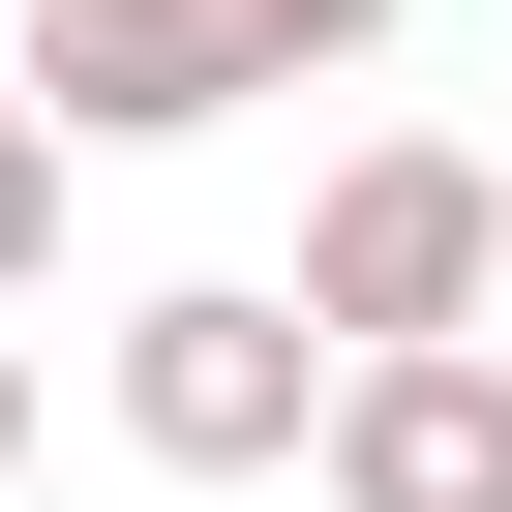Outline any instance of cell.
<instances>
[{
    "label": "cell",
    "instance_id": "obj_1",
    "mask_svg": "<svg viewBox=\"0 0 512 512\" xmlns=\"http://www.w3.org/2000/svg\"><path fill=\"white\" fill-rule=\"evenodd\" d=\"M482 302H512V181H482V151H332L302 332H332V362H422V332H482Z\"/></svg>",
    "mask_w": 512,
    "mask_h": 512
},
{
    "label": "cell",
    "instance_id": "obj_2",
    "mask_svg": "<svg viewBox=\"0 0 512 512\" xmlns=\"http://www.w3.org/2000/svg\"><path fill=\"white\" fill-rule=\"evenodd\" d=\"M121 452H181V482L332 452V332H302V272H181V302H121Z\"/></svg>",
    "mask_w": 512,
    "mask_h": 512
},
{
    "label": "cell",
    "instance_id": "obj_3",
    "mask_svg": "<svg viewBox=\"0 0 512 512\" xmlns=\"http://www.w3.org/2000/svg\"><path fill=\"white\" fill-rule=\"evenodd\" d=\"M241 91H272L241 0H31V121H61V151H181V121H241Z\"/></svg>",
    "mask_w": 512,
    "mask_h": 512
},
{
    "label": "cell",
    "instance_id": "obj_4",
    "mask_svg": "<svg viewBox=\"0 0 512 512\" xmlns=\"http://www.w3.org/2000/svg\"><path fill=\"white\" fill-rule=\"evenodd\" d=\"M332 512H512V332L332 362Z\"/></svg>",
    "mask_w": 512,
    "mask_h": 512
},
{
    "label": "cell",
    "instance_id": "obj_5",
    "mask_svg": "<svg viewBox=\"0 0 512 512\" xmlns=\"http://www.w3.org/2000/svg\"><path fill=\"white\" fill-rule=\"evenodd\" d=\"M31 241H61V121L0 91V302H31Z\"/></svg>",
    "mask_w": 512,
    "mask_h": 512
},
{
    "label": "cell",
    "instance_id": "obj_6",
    "mask_svg": "<svg viewBox=\"0 0 512 512\" xmlns=\"http://www.w3.org/2000/svg\"><path fill=\"white\" fill-rule=\"evenodd\" d=\"M241 31H272V91H302V61H362V31H392V0H241Z\"/></svg>",
    "mask_w": 512,
    "mask_h": 512
},
{
    "label": "cell",
    "instance_id": "obj_7",
    "mask_svg": "<svg viewBox=\"0 0 512 512\" xmlns=\"http://www.w3.org/2000/svg\"><path fill=\"white\" fill-rule=\"evenodd\" d=\"M0 452H31V362H0Z\"/></svg>",
    "mask_w": 512,
    "mask_h": 512
}]
</instances>
